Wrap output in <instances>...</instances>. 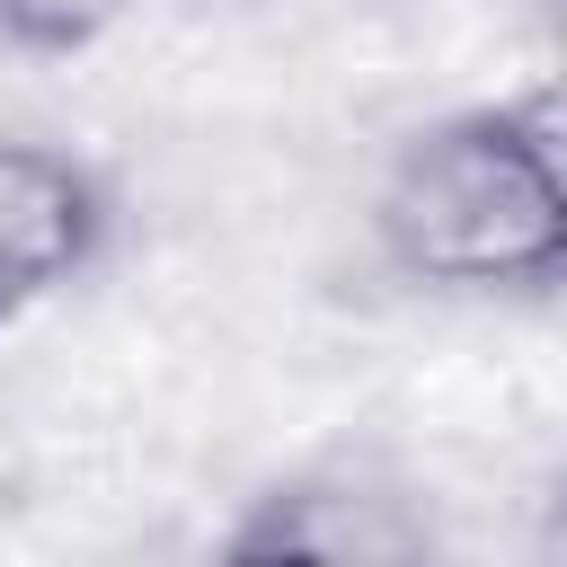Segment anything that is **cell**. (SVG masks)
Masks as SVG:
<instances>
[{
  "label": "cell",
  "mask_w": 567,
  "mask_h": 567,
  "mask_svg": "<svg viewBox=\"0 0 567 567\" xmlns=\"http://www.w3.org/2000/svg\"><path fill=\"white\" fill-rule=\"evenodd\" d=\"M106 239L115 186L44 133H0V328L62 301L106 257Z\"/></svg>",
  "instance_id": "3"
},
{
  "label": "cell",
  "mask_w": 567,
  "mask_h": 567,
  "mask_svg": "<svg viewBox=\"0 0 567 567\" xmlns=\"http://www.w3.org/2000/svg\"><path fill=\"white\" fill-rule=\"evenodd\" d=\"M363 239L425 301H549L567 284L558 97L514 89L408 124L363 195Z\"/></svg>",
  "instance_id": "1"
},
{
  "label": "cell",
  "mask_w": 567,
  "mask_h": 567,
  "mask_svg": "<svg viewBox=\"0 0 567 567\" xmlns=\"http://www.w3.org/2000/svg\"><path fill=\"white\" fill-rule=\"evenodd\" d=\"M230 567H416L443 549L434 505L372 461H310L239 496L213 532Z\"/></svg>",
  "instance_id": "2"
},
{
  "label": "cell",
  "mask_w": 567,
  "mask_h": 567,
  "mask_svg": "<svg viewBox=\"0 0 567 567\" xmlns=\"http://www.w3.org/2000/svg\"><path fill=\"white\" fill-rule=\"evenodd\" d=\"M133 18V0H0V44L27 62H71L89 44H106Z\"/></svg>",
  "instance_id": "4"
}]
</instances>
